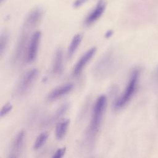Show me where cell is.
<instances>
[{
	"mask_svg": "<svg viewBox=\"0 0 158 158\" xmlns=\"http://www.w3.org/2000/svg\"><path fill=\"white\" fill-rule=\"evenodd\" d=\"M39 71L37 69H31L23 73L12 91V98L14 99H20L24 97L30 90L36 81Z\"/></svg>",
	"mask_w": 158,
	"mask_h": 158,
	"instance_id": "3957f363",
	"label": "cell"
},
{
	"mask_svg": "<svg viewBox=\"0 0 158 158\" xmlns=\"http://www.w3.org/2000/svg\"><path fill=\"white\" fill-rule=\"evenodd\" d=\"M63 51L61 48H59L55 52L52 63V73L56 75L62 74L64 69Z\"/></svg>",
	"mask_w": 158,
	"mask_h": 158,
	"instance_id": "7c38bea8",
	"label": "cell"
},
{
	"mask_svg": "<svg viewBox=\"0 0 158 158\" xmlns=\"http://www.w3.org/2000/svg\"><path fill=\"white\" fill-rule=\"evenodd\" d=\"M118 65V57L112 50L108 51L95 64L93 73L97 78L103 79L112 75Z\"/></svg>",
	"mask_w": 158,
	"mask_h": 158,
	"instance_id": "7a4b0ae2",
	"label": "cell"
},
{
	"mask_svg": "<svg viewBox=\"0 0 158 158\" xmlns=\"http://www.w3.org/2000/svg\"><path fill=\"white\" fill-rule=\"evenodd\" d=\"M70 124L69 119H64L58 122L56 126L55 134L56 137L57 139H62L65 135L69 125Z\"/></svg>",
	"mask_w": 158,
	"mask_h": 158,
	"instance_id": "5bb4252c",
	"label": "cell"
},
{
	"mask_svg": "<svg viewBox=\"0 0 158 158\" xmlns=\"http://www.w3.org/2000/svg\"><path fill=\"white\" fill-rule=\"evenodd\" d=\"M82 38H83V36L81 34H80V33L75 35L73 37L72 41L69 46V48L67 49V57L68 58L70 59L73 56V54L77 50L78 46H80V44L82 41Z\"/></svg>",
	"mask_w": 158,
	"mask_h": 158,
	"instance_id": "9a60e30c",
	"label": "cell"
},
{
	"mask_svg": "<svg viewBox=\"0 0 158 158\" xmlns=\"http://www.w3.org/2000/svg\"><path fill=\"white\" fill-rule=\"evenodd\" d=\"M88 0H75L73 2V6L75 8H78L80 7V6H81L83 4H85Z\"/></svg>",
	"mask_w": 158,
	"mask_h": 158,
	"instance_id": "ffe728a7",
	"label": "cell"
},
{
	"mask_svg": "<svg viewBox=\"0 0 158 158\" xmlns=\"http://www.w3.org/2000/svg\"><path fill=\"white\" fill-rule=\"evenodd\" d=\"M139 75L140 71L138 69H135L133 70L124 92L114 102V106L115 109H119L125 107L131 99L138 87Z\"/></svg>",
	"mask_w": 158,
	"mask_h": 158,
	"instance_id": "277c9868",
	"label": "cell"
},
{
	"mask_svg": "<svg viewBox=\"0 0 158 158\" xmlns=\"http://www.w3.org/2000/svg\"><path fill=\"white\" fill-rule=\"evenodd\" d=\"M157 78H158V70H157Z\"/></svg>",
	"mask_w": 158,
	"mask_h": 158,
	"instance_id": "603a6c76",
	"label": "cell"
},
{
	"mask_svg": "<svg viewBox=\"0 0 158 158\" xmlns=\"http://www.w3.org/2000/svg\"><path fill=\"white\" fill-rule=\"evenodd\" d=\"M65 151H66V148L65 147L59 148L54 153L52 157V158H61L65 154Z\"/></svg>",
	"mask_w": 158,
	"mask_h": 158,
	"instance_id": "d6986e66",
	"label": "cell"
},
{
	"mask_svg": "<svg viewBox=\"0 0 158 158\" xmlns=\"http://www.w3.org/2000/svg\"><path fill=\"white\" fill-rule=\"evenodd\" d=\"M12 109V106L11 104L10 103H6V104H4L1 110V113H0V115L1 117L6 115L9 112H10V110Z\"/></svg>",
	"mask_w": 158,
	"mask_h": 158,
	"instance_id": "ac0fdd59",
	"label": "cell"
},
{
	"mask_svg": "<svg viewBox=\"0 0 158 158\" xmlns=\"http://www.w3.org/2000/svg\"><path fill=\"white\" fill-rule=\"evenodd\" d=\"M73 88V84L67 83L54 88L47 96V99L49 101H54L62 96L69 93Z\"/></svg>",
	"mask_w": 158,
	"mask_h": 158,
	"instance_id": "8fae6325",
	"label": "cell"
},
{
	"mask_svg": "<svg viewBox=\"0 0 158 158\" xmlns=\"http://www.w3.org/2000/svg\"><path fill=\"white\" fill-rule=\"evenodd\" d=\"M4 0H0V1H1V2H2L3 1H4Z\"/></svg>",
	"mask_w": 158,
	"mask_h": 158,
	"instance_id": "7402d4cb",
	"label": "cell"
},
{
	"mask_svg": "<svg viewBox=\"0 0 158 158\" xmlns=\"http://www.w3.org/2000/svg\"><path fill=\"white\" fill-rule=\"evenodd\" d=\"M106 7L105 0H99L95 7L89 12L86 17L84 24L86 26H90L94 23L104 14Z\"/></svg>",
	"mask_w": 158,
	"mask_h": 158,
	"instance_id": "ba28073f",
	"label": "cell"
},
{
	"mask_svg": "<svg viewBox=\"0 0 158 158\" xmlns=\"http://www.w3.org/2000/svg\"><path fill=\"white\" fill-rule=\"evenodd\" d=\"M41 38L40 31H36L31 36L28 44L25 59L27 63L33 62L36 58Z\"/></svg>",
	"mask_w": 158,
	"mask_h": 158,
	"instance_id": "52a82bcc",
	"label": "cell"
},
{
	"mask_svg": "<svg viewBox=\"0 0 158 158\" xmlns=\"http://www.w3.org/2000/svg\"><path fill=\"white\" fill-rule=\"evenodd\" d=\"M96 50L97 49L96 47H92L81 56V57L78 60L73 68L72 72V76L77 77L81 73V72L86 65L87 63L94 56Z\"/></svg>",
	"mask_w": 158,
	"mask_h": 158,
	"instance_id": "9c48e42d",
	"label": "cell"
},
{
	"mask_svg": "<svg viewBox=\"0 0 158 158\" xmlns=\"http://www.w3.org/2000/svg\"><path fill=\"white\" fill-rule=\"evenodd\" d=\"M107 99L105 95H101L96 99L92 111L91 120L86 132V140L93 142L101 128L103 117L106 109Z\"/></svg>",
	"mask_w": 158,
	"mask_h": 158,
	"instance_id": "6da1fadb",
	"label": "cell"
},
{
	"mask_svg": "<svg viewBox=\"0 0 158 158\" xmlns=\"http://www.w3.org/2000/svg\"><path fill=\"white\" fill-rule=\"evenodd\" d=\"M28 31L22 30L19 36L15 46L14 47L12 57L11 64L15 65L17 64L24 57H25L26 51L29 42Z\"/></svg>",
	"mask_w": 158,
	"mask_h": 158,
	"instance_id": "5b68a950",
	"label": "cell"
},
{
	"mask_svg": "<svg viewBox=\"0 0 158 158\" xmlns=\"http://www.w3.org/2000/svg\"><path fill=\"white\" fill-rule=\"evenodd\" d=\"M69 103L66 102L60 106L54 112L51 116L49 118H48L44 122L43 125L44 126L49 125L52 123H53L56 120H59L60 118H61L68 110L69 108Z\"/></svg>",
	"mask_w": 158,
	"mask_h": 158,
	"instance_id": "4fadbf2b",
	"label": "cell"
},
{
	"mask_svg": "<svg viewBox=\"0 0 158 158\" xmlns=\"http://www.w3.org/2000/svg\"><path fill=\"white\" fill-rule=\"evenodd\" d=\"M9 40V35L7 31H3L1 33L0 36V56L2 57L6 50L7 48Z\"/></svg>",
	"mask_w": 158,
	"mask_h": 158,
	"instance_id": "2e32d148",
	"label": "cell"
},
{
	"mask_svg": "<svg viewBox=\"0 0 158 158\" xmlns=\"http://www.w3.org/2000/svg\"><path fill=\"white\" fill-rule=\"evenodd\" d=\"M48 138V133L46 131L42 132L40 133L36 138L34 144H33V149L38 150L41 149L44 144L46 143L47 139Z\"/></svg>",
	"mask_w": 158,
	"mask_h": 158,
	"instance_id": "e0dca14e",
	"label": "cell"
},
{
	"mask_svg": "<svg viewBox=\"0 0 158 158\" xmlns=\"http://www.w3.org/2000/svg\"><path fill=\"white\" fill-rule=\"evenodd\" d=\"M112 35H113V31L111 30H108V31L106 33V34H105V37L107 38H110Z\"/></svg>",
	"mask_w": 158,
	"mask_h": 158,
	"instance_id": "44dd1931",
	"label": "cell"
},
{
	"mask_svg": "<svg viewBox=\"0 0 158 158\" xmlns=\"http://www.w3.org/2000/svg\"><path fill=\"white\" fill-rule=\"evenodd\" d=\"M26 139V133L24 130H20L14 137L8 151V158L19 157L24 149Z\"/></svg>",
	"mask_w": 158,
	"mask_h": 158,
	"instance_id": "8992f818",
	"label": "cell"
},
{
	"mask_svg": "<svg viewBox=\"0 0 158 158\" xmlns=\"http://www.w3.org/2000/svg\"><path fill=\"white\" fill-rule=\"evenodd\" d=\"M43 15V11L40 8L33 9L27 16L23 26L22 30L29 31L34 28L40 22Z\"/></svg>",
	"mask_w": 158,
	"mask_h": 158,
	"instance_id": "30bf717a",
	"label": "cell"
}]
</instances>
